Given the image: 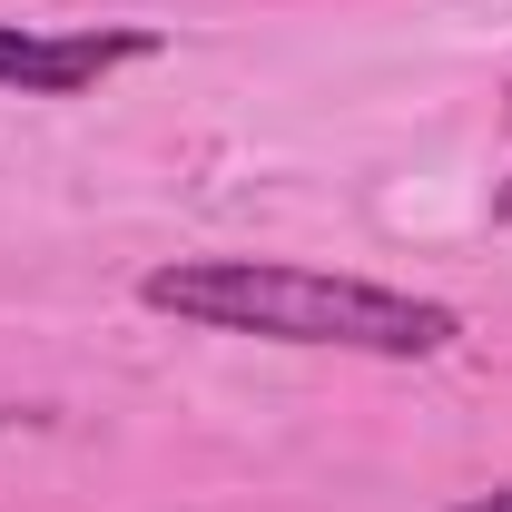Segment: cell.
Segmentation results:
<instances>
[{"instance_id":"1","label":"cell","mask_w":512,"mask_h":512,"mask_svg":"<svg viewBox=\"0 0 512 512\" xmlns=\"http://www.w3.org/2000/svg\"><path fill=\"white\" fill-rule=\"evenodd\" d=\"M148 316L207 325V335H266V345H335V355H444L463 316L444 296H404L375 276H325V266H276V256H178L138 276Z\"/></svg>"},{"instance_id":"3","label":"cell","mask_w":512,"mask_h":512,"mask_svg":"<svg viewBox=\"0 0 512 512\" xmlns=\"http://www.w3.org/2000/svg\"><path fill=\"white\" fill-rule=\"evenodd\" d=\"M453 512H512V483L503 493H473V503H453Z\"/></svg>"},{"instance_id":"2","label":"cell","mask_w":512,"mask_h":512,"mask_svg":"<svg viewBox=\"0 0 512 512\" xmlns=\"http://www.w3.org/2000/svg\"><path fill=\"white\" fill-rule=\"evenodd\" d=\"M138 60H158V30H0V89L20 99H79Z\"/></svg>"},{"instance_id":"4","label":"cell","mask_w":512,"mask_h":512,"mask_svg":"<svg viewBox=\"0 0 512 512\" xmlns=\"http://www.w3.org/2000/svg\"><path fill=\"white\" fill-rule=\"evenodd\" d=\"M503 119H512V99H503ZM493 217H503V227H512V178H503V188H493Z\"/></svg>"}]
</instances>
